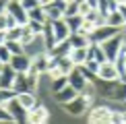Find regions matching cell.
<instances>
[{
	"instance_id": "1",
	"label": "cell",
	"mask_w": 126,
	"mask_h": 124,
	"mask_svg": "<svg viewBox=\"0 0 126 124\" xmlns=\"http://www.w3.org/2000/svg\"><path fill=\"white\" fill-rule=\"evenodd\" d=\"M91 103H93V93H91V87H87V89L83 93H79L70 103H66V106H62V108H64L70 116H81V114H87L91 110Z\"/></svg>"
},
{
	"instance_id": "2",
	"label": "cell",
	"mask_w": 126,
	"mask_h": 124,
	"mask_svg": "<svg viewBox=\"0 0 126 124\" xmlns=\"http://www.w3.org/2000/svg\"><path fill=\"white\" fill-rule=\"evenodd\" d=\"M120 48H122V35H116V37H112V39H108L106 44H101V50H103V54H106V60L108 62H116L120 56Z\"/></svg>"
},
{
	"instance_id": "3",
	"label": "cell",
	"mask_w": 126,
	"mask_h": 124,
	"mask_svg": "<svg viewBox=\"0 0 126 124\" xmlns=\"http://www.w3.org/2000/svg\"><path fill=\"white\" fill-rule=\"evenodd\" d=\"M118 31H120V29H114V27H110V25H101V27H97L91 35H89V41L95 44V46H101V44H106L108 39L116 37Z\"/></svg>"
},
{
	"instance_id": "4",
	"label": "cell",
	"mask_w": 126,
	"mask_h": 124,
	"mask_svg": "<svg viewBox=\"0 0 126 124\" xmlns=\"http://www.w3.org/2000/svg\"><path fill=\"white\" fill-rule=\"evenodd\" d=\"M4 108H6V112L10 114V118H13L15 124H27V114H29V112L21 108V103L17 101V97H15L13 101H8Z\"/></svg>"
},
{
	"instance_id": "5",
	"label": "cell",
	"mask_w": 126,
	"mask_h": 124,
	"mask_svg": "<svg viewBox=\"0 0 126 124\" xmlns=\"http://www.w3.org/2000/svg\"><path fill=\"white\" fill-rule=\"evenodd\" d=\"M6 13L17 21L19 27H25L29 23V17H27V13H25V8H23L21 2H6Z\"/></svg>"
},
{
	"instance_id": "6",
	"label": "cell",
	"mask_w": 126,
	"mask_h": 124,
	"mask_svg": "<svg viewBox=\"0 0 126 124\" xmlns=\"http://www.w3.org/2000/svg\"><path fill=\"white\" fill-rule=\"evenodd\" d=\"M97 79H99V81H106V83H116V81H120L116 64H114V62H103V64L99 66Z\"/></svg>"
},
{
	"instance_id": "7",
	"label": "cell",
	"mask_w": 126,
	"mask_h": 124,
	"mask_svg": "<svg viewBox=\"0 0 126 124\" xmlns=\"http://www.w3.org/2000/svg\"><path fill=\"white\" fill-rule=\"evenodd\" d=\"M48 118H50L48 108H44V106H39V103H37L33 110H29L27 124H48Z\"/></svg>"
},
{
	"instance_id": "8",
	"label": "cell",
	"mask_w": 126,
	"mask_h": 124,
	"mask_svg": "<svg viewBox=\"0 0 126 124\" xmlns=\"http://www.w3.org/2000/svg\"><path fill=\"white\" fill-rule=\"evenodd\" d=\"M10 68H13L17 75H23V72H27L29 70V66H31V58L27 54H21V56H13L10 58Z\"/></svg>"
},
{
	"instance_id": "9",
	"label": "cell",
	"mask_w": 126,
	"mask_h": 124,
	"mask_svg": "<svg viewBox=\"0 0 126 124\" xmlns=\"http://www.w3.org/2000/svg\"><path fill=\"white\" fill-rule=\"evenodd\" d=\"M68 85H70L77 93H83V91H85L87 87H89V83L85 81V77L81 75V70L75 68V70L70 72V75H68Z\"/></svg>"
},
{
	"instance_id": "10",
	"label": "cell",
	"mask_w": 126,
	"mask_h": 124,
	"mask_svg": "<svg viewBox=\"0 0 126 124\" xmlns=\"http://www.w3.org/2000/svg\"><path fill=\"white\" fill-rule=\"evenodd\" d=\"M15 79H17V72L10 68V64H4L0 72V89H13Z\"/></svg>"
},
{
	"instance_id": "11",
	"label": "cell",
	"mask_w": 126,
	"mask_h": 124,
	"mask_svg": "<svg viewBox=\"0 0 126 124\" xmlns=\"http://www.w3.org/2000/svg\"><path fill=\"white\" fill-rule=\"evenodd\" d=\"M52 29H54V37H56V44H62V41H68L70 37V31H68L64 19L62 21H56V23H52Z\"/></svg>"
},
{
	"instance_id": "12",
	"label": "cell",
	"mask_w": 126,
	"mask_h": 124,
	"mask_svg": "<svg viewBox=\"0 0 126 124\" xmlns=\"http://www.w3.org/2000/svg\"><path fill=\"white\" fill-rule=\"evenodd\" d=\"M79 95V93L72 89L70 85H66L62 91H58V93H54V99H56V103H60V106H66V103H70L75 97Z\"/></svg>"
},
{
	"instance_id": "13",
	"label": "cell",
	"mask_w": 126,
	"mask_h": 124,
	"mask_svg": "<svg viewBox=\"0 0 126 124\" xmlns=\"http://www.w3.org/2000/svg\"><path fill=\"white\" fill-rule=\"evenodd\" d=\"M120 81H116V83H106V81H95L93 83V87L97 89V93L99 95H103V97H110L112 99V93H114V89H116V85H118Z\"/></svg>"
},
{
	"instance_id": "14",
	"label": "cell",
	"mask_w": 126,
	"mask_h": 124,
	"mask_svg": "<svg viewBox=\"0 0 126 124\" xmlns=\"http://www.w3.org/2000/svg\"><path fill=\"white\" fill-rule=\"evenodd\" d=\"M87 60H95L99 66H101L103 62H108L106 60V54H103V50H101V46H95V44H91L87 48Z\"/></svg>"
},
{
	"instance_id": "15",
	"label": "cell",
	"mask_w": 126,
	"mask_h": 124,
	"mask_svg": "<svg viewBox=\"0 0 126 124\" xmlns=\"http://www.w3.org/2000/svg\"><path fill=\"white\" fill-rule=\"evenodd\" d=\"M68 60L72 62V66L79 68V66H83L87 62V48H79V50H70V54H68Z\"/></svg>"
},
{
	"instance_id": "16",
	"label": "cell",
	"mask_w": 126,
	"mask_h": 124,
	"mask_svg": "<svg viewBox=\"0 0 126 124\" xmlns=\"http://www.w3.org/2000/svg\"><path fill=\"white\" fill-rule=\"evenodd\" d=\"M70 50H72L70 44H68V41H62V44H56V48L46 52V54H48L50 58H66V56L70 54Z\"/></svg>"
},
{
	"instance_id": "17",
	"label": "cell",
	"mask_w": 126,
	"mask_h": 124,
	"mask_svg": "<svg viewBox=\"0 0 126 124\" xmlns=\"http://www.w3.org/2000/svg\"><path fill=\"white\" fill-rule=\"evenodd\" d=\"M48 62H50L48 54H37L33 60H31V66L35 68L37 75H44V72H48Z\"/></svg>"
},
{
	"instance_id": "18",
	"label": "cell",
	"mask_w": 126,
	"mask_h": 124,
	"mask_svg": "<svg viewBox=\"0 0 126 124\" xmlns=\"http://www.w3.org/2000/svg\"><path fill=\"white\" fill-rule=\"evenodd\" d=\"M41 37H44V44H46V50H48V52L56 48V37H54L52 23H46L44 25V33H41Z\"/></svg>"
},
{
	"instance_id": "19",
	"label": "cell",
	"mask_w": 126,
	"mask_h": 124,
	"mask_svg": "<svg viewBox=\"0 0 126 124\" xmlns=\"http://www.w3.org/2000/svg\"><path fill=\"white\" fill-rule=\"evenodd\" d=\"M68 44H70V48H72V50H79V48H89V46H91V41H89L87 35L72 33L70 37H68Z\"/></svg>"
},
{
	"instance_id": "20",
	"label": "cell",
	"mask_w": 126,
	"mask_h": 124,
	"mask_svg": "<svg viewBox=\"0 0 126 124\" xmlns=\"http://www.w3.org/2000/svg\"><path fill=\"white\" fill-rule=\"evenodd\" d=\"M17 101L21 103V108L23 110H33L35 106H37V99H35V95L33 93H21V95H17Z\"/></svg>"
},
{
	"instance_id": "21",
	"label": "cell",
	"mask_w": 126,
	"mask_h": 124,
	"mask_svg": "<svg viewBox=\"0 0 126 124\" xmlns=\"http://www.w3.org/2000/svg\"><path fill=\"white\" fill-rule=\"evenodd\" d=\"M64 23H66L68 31H70V35L72 33H79V29H81V25H83V17H81V15H77V17L64 19Z\"/></svg>"
},
{
	"instance_id": "22",
	"label": "cell",
	"mask_w": 126,
	"mask_h": 124,
	"mask_svg": "<svg viewBox=\"0 0 126 124\" xmlns=\"http://www.w3.org/2000/svg\"><path fill=\"white\" fill-rule=\"evenodd\" d=\"M27 17H29V21H33V23H41V25L48 23V19H46V13H44L39 6H37V8H33V10H29Z\"/></svg>"
},
{
	"instance_id": "23",
	"label": "cell",
	"mask_w": 126,
	"mask_h": 124,
	"mask_svg": "<svg viewBox=\"0 0 126 124\" xmlns=\"http://www.w3.org/2000/svg\"><path fill=\"white\" fill-rule=\"evenodd\" d=\"M4 48H6L13 56H21V54H25V48L19 44V41H4Z\"/></svg>"
},
{
	"instance_id": "24",
	"label": "cell",
	"mask_w": 126,
	"mask_h": 124,
	"mask_svg": "<svg viewBox=\"0 0 126 124\" xmlns=\"http://www.w3.org/2000/svg\"><path fill=\"white\" fill-rule=\"evenodd\" d=\"M118 68V77H120V83H126V56H120V58L114 62Z\"/></svg>"
},
{
	"instance_id": "25",
	"label": "cell",
	"mask_w": 126,
	"mask_h": 124,
	"mask_svg": "<svg viewBox=\"0 0 126 124\" xmlns=\"http://www.w3.org/2000/svg\"><path fill=\"white\" fill-rule=\"evenodd\" d=\"M112 99L126 101V83H118L116 85V89H114V93H112Z\"/></svg>"
},
{
	"instance_id": "26",
	"label": "cell",
	"mask_w": 126,
	"mask_h": 124,
	"mask_svg": "<svg viewBox=\"0 0 126 124\" xmlns=\"http://www.w3.org/2000/svg\"><path fill=\"white\" fill-rule=\"evenodd\" d=\"M95 8H97V2H79V15H81L83 19H85L89 13H93Z\"/></svg>"
},
{
	"instance_id": "27",
	"label": "cell",
	"mask_w": 126,
	"mask_h": 124,
	"mask_svg": "<svg viewBox=\"0 0 126 124\" xmlns=\"http://www.w3.org/2000/svg\"><path fill=\"white\" fill-rule=\"evenodd\" d=\"M4 35H6V41H19V44H21V37H23V27L8 29Z\"/></svg>"
},
{
	"instance_id": "28",
	"label": "cell",
	"mask_w": 126,
	"mask_h": 124,
	"mask_svg": "<svg viewBox=\"0 0 126 124\" xmlns=\"http://www.w3.org/2000/svg\"><path fill=\"white\" fill-rule=\"evenodd\" d=\"M15 97H17V95H15V91H13V89H0V106L4 108L8 101H13Z\"/></svg>"
},
{
	"instance_id": "29",
	"label": "cell",
	"mask_w": 126,
	"mask_h": 124,
	"mask_svg": "<svg viewBox=\"0 0 126 124\" xmlns=\"http://www.w3.org/2000/svg\"><path fill=\"white\" fill-rule=\"evenodd\" d=\"M79 15V2H66V10H64V19L77 17Z\"/></svg>"
},
{
	"instance_id": "30",
	"label": "cell",
	"mask_w": 126,
	"mask_h": 124,
	"mask_svg": "<svg viewBox=\"0 0 126 124\" xmlns=\"http://www.w3.org/2000/svg\"><path fill=\"white\" fill-rule=\"evenodd\" d=\"M66 85H68V77H60V79L52 81V91H54V93H58V91H62V89H64Z\"/></svg>"
},
{
	"instance_id": "31",
	"label": "cell",
	"mask_w": 126,
	"mask_h": 124,
	"mask_svg": "<svg viewBox=\"0 0 126 124\" xmlns=\"http://www.w3.org/2000/svg\"><path fill=\"white\" fill-rule=\"evenodd\" d=\"M25 27H27V29L31 31V33L35 35V37H39V35L44 33V25H41V23H33V21H29V23L25 25Z\"/></svg>"
},
{
	"instance_id": "32",
	"label": "cell",
	"mask_w": 126,
	"mask_h": 124,
	"mask_svg": "<svg viewBox=\"0 0 126 124\" xmlns=\"http://www.w3.org/2000/svg\"><path fill=\"white\" fill-rule=\"evenodd\" d=\"M97 13H99V17L108 19V15H110V2H106V0H97Z\"/></svg>"
},
{
	"instance_id": "33",
	"label": "cell",
	"mask_w": 126,
	"mask_h": 124,
	"mask_svg": "<svg viewBox=\"0 0 126 124\" xmlns=\"http://www.w3.org/2000/svg\"><path fill=\"white\" fill-rule=\"evenodd\" d=\"M10 58H13V54H10L4 46H0V62H2V64H8Z\"/></svg>"
},
{
	"instance_id": "34",
	"label": "cell",
	"mask_w": 126,
	"mask_h": 124,
	"mask_svg": "<svg viewBox=\"0 0 126 124\" xmlns=\"http://www.w3.org/2000/svg\"><path fill=\"white\" fill-rule=\"evenodd\" d=\"M110 122H112V124H124V116H122V112H112V116H110Z\"/></svg>"
},
{
	"instance_id": "35",
	"label": "cell",
	"mask_w": 126,
	"mask_h": 124,
	"mask_svg": "<svg viewBox=\"0 0 126 124\" xmlns=\"http://www.w3.org/2000/svg\"><path fill=\"white\" fill-rule=\"evenodd\" d=\"M0 122H4V124L13 122V118H10V114L6 112V108H2V106H0Z\"/></svg>"
},
{
	"instance_id": "36",
	"label": "cell",
	"mask_w": 126,
	"mask_h": 124,
	"mask_svg": "<svg viewBox=\"0 0 126 124\" xmlns=\"http://www.w3.org/2000/svg\"><path fill=\"white\" fill-rule=\"evenodd\" d=\"M118 13H120V17H122L124 25H126V2H118Z\"/></svg>"
},
{
	"instance_id": "37",
	"label": "cell",
	"mask_w": 126,
	"mask_h": 124,
	"mask_svg": "<svg viewBox=\"0 0 126 124\" xmlns=\"http://www.w3.org/2000/svg\"><path fill=\"white\" fill-rule=\"evenodd\" d=\"M120 54L126 56V35H122V48H120Z\"/></svg>"
},
{
	"instance_id": "38",
	"label": "cell",
	"mask_w": 126,
	"mask_h": 124,
	"mask_svg": "<svg viewBox=\"0 0 126 124\" xmlns=\"http://www.w3.org/2000/svg\"><path fill=\"white\" fill-rule=\"evenodd\" d=\"M6 13V2H0V15Z\"/></svg>"
},
{
	"instance_id": "39",
	"label": "cell",
	"mask_w": 126,
	"mask_h": 124,
	"mask_svg": "<svg viewBox=\"0 0 126 124\" xmlns=\"http://www.w3.org/2000/svg\"><path fill=\"white\" fill-rule=\"evenodd\" d=\"M122 116H124V124H126V112H122Z\"/></svg>"
},
{
	"instance_id": "40",
	"label": "cell",
	"mask_w": 126,
	"mask_h": 124,
	"mask_svg": "<svg viewBox=\"0 0 126 124\" xmlns=\"http://www.w3.org/2000/svg\"><path fill=\"white\" fill-rule=\"evenodd\" d=\"M124 103H126V101H124Z\"/></svg>"
}]
</instances>
